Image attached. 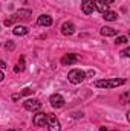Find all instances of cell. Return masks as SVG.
I'll return each mask as SVG.
<instances>
[{
  "label": "cell",
  "mask_w": 130,
  "mask_h": 131,
  "mask_svg": "<svg viewBox=\"0 0 130 131\" xmlns=\"http://www.w3.org/2000/svg\"><path fill=\"white\" fill-rule=\"evenodd\" d=\"M126 84V79L123 78H112V79H99V81H95V87L98 89H116L119 85Z\"/></svg>",
  "instance_id": "6da1fadb"
},
{
  "label": "cell",
  "mask_w": 130,
  "mask_h": 131,
  "mask_svg": "<svg viewBox=\"0 0 130 131\" xmlns=\"http://www.w3.org/2000/svg\"><path fill=\"white\" fill-rule=\"evenodd\" d=\"M67 79H69V82H72V84H81V82L86 79V73H84L81 69H72V70L67 73Z\"/></svg>",
  "instance_id": "7a4b0ae2"
},
{
  "label": "cell",
  "mask_w": 130,
  "mask_h": 131,
  "mask_svg": "<svg viewBox=\"0 0 130 131\" xmlns=\"http://www.w3.org/2000/svg\"><path fill=\"white\" fill-rule=\"evenodd\" d=\"M46 125H48L49 131H60L61 130L60 121L57 119L55 114H48V116H46Z\"/></svg>",
  "instance_id": "3957f363"
},
{
  "label": "cell",
  "mask_w": 130,
  "mask_h": 131,
  "mask_svg": "<svg viewBox=\"0 0 130 131\" xmlns=\"http://www.w3.org/2000/svg\"><path fill=\"white\" fill-rule=\"evenodd\" d=\"M23 107H25V110H28V111H40L41 102H40L38 99H26V101L23 102Z\"/></svg>",
  "instance_id": "277c9868"
},
{
  "label": "cell",
  "mask_w": 130,
  "mask_h": 131,
  "mask_svg": "<svg viewBox=\"0 0 130 131\" xmlns=\"http://www.w3.org/2000/svg\"><path fill=\"white\" fill-rule=\"evenodd\" d=\"M46 116H48V113L37 111V114H34L32 124L35 127H44V125H46Z\"/></svg>",
  "instance_id": "5b68a950"
},
{
  "label": "cell",
  "mask_w": 130,
  "mask_h": 131,
  "mask_svg": "<svg viewBox=\"0 0 130 131\" xmlns=\"http://www.w3.org/2000/svg\"><path fill=\"white\" fill-rule=\"evenodd\" d=\"M49 102H51V105H52L54 108H61V107L64 105V98H63L61 95H58V93H54V95L49 98Z\"/></svg>",
  "instance_id": "8992f818"
},
{
  "label": "cell",
  "mask_w": 130,
  "mask_h": 131,
  "mask_svg": "<svg viewBox=\"0 0 130 131\" xmlns=\"http://www.w3.org/2000/svg\"><path fill=\"white\" fill-rule=\"evenodd\" d=\"M61 34L66 35V37L73 35V34H75V25L70 23V21H64V23L61 25Z\"/></svg>",
  "instance_id": "52a82bcc"
},
{
  "label": "cell",
  "mask_w": 130,
  "mask_h": 131,
  "mask_svg": "<svg viewBox=\"0 0 130 131\" xmlns=\"http://www.w3.org/2000/svg\"><path fill=\"white\" fill-rule=\"evenodd\" d=\"M78 60H80L78 55H75V53H66L64 57L61 58V64L63 66H72L73 63H77Z\"/></svg>",
  "instance_id": "ba28073f"
},
{
  "label": "cell",
  "mask_w": 130,
  "mask_h": 131,
  "mask_svg": "<svg viewBox=\"0 0 130 131\" xmlns=\"http://www.w3.org/2000/svg\"><path fill=\"white\" fill-rule=\"evenodd\" d=\"M92 2H94V9L99 11L101 14H104V12L109 11V5L104 0H92Z\"/></svg>",
  "instance_id": "9c48e42d"
},
{
  "label": "cell",
  "mask_w": 130,
  "mask_h": 131,
  "mask_svg": "<svg viewBox=\"0 0 130 131\" xmlns=\"http://www.w3.org/2000/svg\"><path fill=\"white\" fill-rule=\"evenodd\" d=\"M81 11H83L86 15L92 14V12H94V2H92V0H83V2H81Z\"/></svg>",
  "instance_id": "30bf717a"
},
{
  "label": "cell",
  "mask_w": 130,
  "mask_h": 131,
  "mask_svg": "<svg viewBox=\"0 0 130 131\" xmlns=\"http://www.w3.org/2000/svg\"><path fill=\"white\" fill-rule=\"evenodd\" d=\"M37 23H38L40 26H51V25H52V17L43 14V15H40V17L37 18Z\"/></svg>",
  "instance_id": "8fae6325"
},
{
  "label": "cell",
  "mask_w": 130,
  "mask_h": 131,
  "mask_svg": "<svg viewBox=\"0 0 130 131\" xmlns=\"http://www.w3.org/2000/svg\"><path fill=\"white\" fill-rule=\"evenodd\" d=\"M28 32H29V29H28L26 26H20V25L14 26V29H12V34H14L15 37H23V35H26Z\"/></svg>",
  "instance_id": "7c38bea8"
},
{
  "label": "cell",
  "mask_w": 130,
  "mask_h": 131,
  "mask_svg": "<svg viewBox=\"0 0 130 131\" xmlns=\"http://www.w3.org/2000/svg\"><path fill=\"white\" fill-rule=\"evenodd\" d=\"M31 15H32L31 9H20V11H17V14H15V17H17V18H22V20H29Z\"/></svg>",
  "instance_id": "4fadbf2b"
},
{
  "label": "cell",
  "mask_w": 130,
  "mask_h": 131,
  "mask_svg": "<svg viewBox=\"0 0 130 131\" xmlns=\"http://www.w3.org/2000/svg\"><path fill=\"white\" fill-rule=\"evenodd\" d=\"M118 34L116 29H113V28H109V26H104L103 29H101V35H104V37H115Z\"/></svg>",
  "instance_id": "5bb4252c"
},
{
  "label": "cell",
  "mask_w": 130,
  "mask_h": 131,
  "mask_svg": "<svg viewBox=\"0 0 130 131\" xmlns=\"http://www.w3.org/2000/svg\"><path fill=\"white\" fill-rule=\"evenodd\" d=\"M31 93H34L32 89H25L23 92H20V93H14L11 98H12V101H17V99H20L22 96H26V95H31Z\"/></svg>",
  "instance_id": "9a60e30c"
},
{
  "label": "cell",
  "mask_w": 130,
  "mask_h": 131,
  "mask_svg": "<svg viewBox=\"0 0 130 131\" xmlns=\"http://www.w3.org/2000/svg\"><path fill=\"white\" fill-rule=\"evenodd\" d=\"M116 17H118V14H116V12H113V11H107V12H104V14H103V18H104V20H107V21H115V20H116Z\"/></svg>",
  "instance_id": "2e32d148"
},
{
  "label": "cell",
  "mask_w": 130,
  "mask_h": 131,
  "mask_svg": "<svg viewBox=\"0 0 130 131\" xmlns=\"http://www.w3.org/2000/svg\"><path fill=\"white\" fill-rule=\"evenodd\" d=\"M23 70H25V60H23V58H20L18 64L14 67V72H15V73H18V72H23Z\"/></svg>",
  "instance_id": "e0dca14e"
},
{
  "label": "cell",
  "mask_w": 130,
  "mask_h": 131,
  "mask_svg": "<svg viewBox=\"0 0 130 131\" xmlns=\"http://www.w3.org/2000/svg\"><path fill=\"white\" fill-rule=\"evenodd\" d=\"M127 41H129V38H127L126 35H121V37H118V38L115 40V43H116V44H126Z\"/></svg>",
  "instance_id": "ac0fdd59"
},
{
  "label": "cell",
  "mask_w": 130,
  "mask_h": 131,
  "mask_svg": "<svg viewBox=\"0 0 130 131\" xmlns=\"http://www.w3.org/2000/svg\"><path fill=\"white\" fill-rule=\"evenodd\" d=\"M15 20H17V17H15V14H14V15H11V18H6V20H5V26H11Z\"/></svg>",
  "instance_id": "d6986e66"
},
{
  "label": "cell",
  "mask_w": 130,
  "mask_h": 131,
  "mask_svg": "<svg viewBox=\"0 0 130 131\" xmlns=\"http://www.w3.org/2000/svg\"><path fill=\"white\" fill-rule=\"evenodd\" d=\"M5 47H6V50H14V47H15V46H14V43H12V41H8V43L5 44Z\"/></svg>",
  "instance_id": "ffe728a7"
},
{
  "label": "cell",
  "mask_w": 130,
  "mask_h": 131,
  "mask_svg": "<svg viewBox=\"0 0 130 131\" xmlns=\"http://www.w3.org/2000/svg\"><path fill=\"white\" fill-rule=\"evenodd\" d=\"M121 55H123V57H126V58H127V57H130V47H126V49L121 52Z\"/></svg>",
  "instance_id": "44dd1931"
},
{
  "label": "cell",
  "mask_w": 130,
  "mask_h": 131,
  "mask_svg": "<svg viewBox=\"0 0 130 131\" xmlns=\"http://www.w3.org/2000/svg\"><path fill=\"white\" fill-rule=\"evenodd\" d=\"M5 67H6V63L3 60H0V69H5Z\"/></svg>",
  "instance_id": "7402d4cb"
},
{
  "label": "cell",
  "mask_w": 130,
  "mask_h": 131,
  "mask_svg": "<svg viewBox=\"0 0 130 131\" xmlns=\"http://www.w3.org/2000/svg\"><path fill=\"white\" fill-rule=\"evenodd\" d=\"M3 78H5V75H3V72H2V70H0V82H2V81H3Z\"/></svg>",
  "instance_id": "603a6c76"
},
{
  "label": "cell",
  "mask_w": 130,
  "mask_h": 131,
  "mask_svg": "<svg viewBox=\"0 0 130 131\" xmlns=\"http://www.w3.org/2000/svg\"><path fill=\"white\" fill-rule=\"evenodd\" d=\"M104 2H106V3H107V5H110V3H113V2H115V0H104Z\"/></svg>",
  "instance_id": "cb8c5ba5"
},
{
  "label": "cell",
  "mask_w": 130,
  "mask_h": 131,
  "mask_svg": "<svg viewBox=\"0 0 130 131\" xmlns=\"http://www.w3.org/2000/svg\"><path fill=\"white\" fill-rule=\"evenodd\" d=\"M98 131H107V130H106V127H101V128H99Z\"/></svg>",
  "instance_id": "d4e9b609"
},
{
  "label": "cell",
  "mask_w": 130,
  "mask_h": 131,
  "mask_svg": "<svg viewBox=\"0 0 130 131\" xmlns=\"http://www.w3.org/2000/svg\"><path fill=\"white\" fill-rule=\"evenodd\" d=\"M8 131H14V130H8Z\"/></svg>",
  "instance_id": "484cf974"
}]
</instances>
